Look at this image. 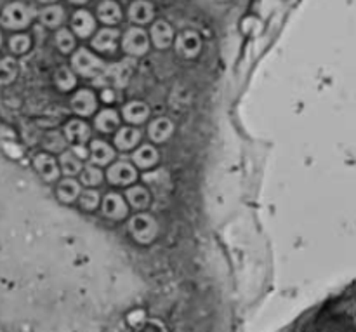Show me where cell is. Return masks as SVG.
Segmentation results:
<instances>
[{"label": "cell", "mask_w": 356, "mask_h": 332, "mask_svg": "<svg viewBox=\"0 0 356 332\" xmlns=\"http://www.w3.org/2000/svg\"><path fill=\"white\" fill-rule=\"evenodd\" d=\"M132 68H134V61L127 59V61L120 63V65H113L108 70L101 72V77H96L97 86L106 87H124L131 79Z\"/></svg>", "instance_id": "7a4b0ae2"}, {"label": "cell", "mask_w": 356, "mask_h": 332, "mask_svg": "<svg viewBox=\"0 0 356 332\" xmlns=\"http://www.w3.org/2000/svg\"><path fill=\"white\" fill-rule=\"evenodd\" d=\"M31 21V9L23 2H10L7 3L0 14V23L3 28L9 30H21L28 26Z\"/></svg>", "instance_id": "6da1fadb"}, {"label": "cell", "mask_w": 356, "mask_h": 332, "mask_svg": "<svg viewBox=\"0 0 356 332\" xmlns=\"http://www.w3.org/2000/svg\"><path fill=\"white\" fill-rule=\"evenodd\" d=\"M113 157V150H111V146H108L104 141H94L92 145H90V159H92V162L104 166V164L111 162Z\"/></svg>", "instance_id": "ffe728a7"}, {"label": "cell", "mask_w": 356, "mask_h": 332, "mask_svg": "<svg viewBox=\"0 0 356 332\" xmlns=\"http://www.w3.org/2000/svg\"><path fill=\"white\" fill-rule=\"evenodd\" d=\"M17 75V63L13 58L0 59V84H10Z\"/></svg>", "instance_id": "d4e9b609"}, {"label": "cell", "mask_w": 356, "mask_h": 332, "mask_svg": "<svg viewBox=\"0 0 356 332\" xmlns=\"http://www.w3.org/2000/svg\"><path fill=\"white\" fill-rule=\"evenodd\" d=\"M97 204H99V195H97V191L87 190L83 191L82 197H80V205H82L86 211H92V209L97 207Z\"/></svg>", "instance_id": "d6a6232c"}, {"label": "cell", "mask_w": 356, "mask_h": 332, "mask_svg": "<svg viewBox=\"0 0 356 332\" xmlns=\"http://www.w3.org/2000/svg\"><path fill=\"white\" fill-rule=\"evenodd\" d=\"M0 44H2V35H0Z\"/></svg>", "instance_id": "8d00e7d4"}, {"label": "cell", "mask_w": 356, "mask_h": 332, "mask_svg": "<svg viewBox=\"0 0 356 332\" xmlns=\"http://www.w3.org/2000/svg\"><path fill=\"white\" fill-rule=\"evenodd\" d=\"M35 167H37V171L40 173V176L44 177L45 181L58 180V176H59L58 164H56L51 157L45 155V153L37 155V159H35Z\"/></svg>", "instance_id": "2e32d148"}, {"label": "cell", "mask_w": 356, "mask_h": 332, "mask_svg": "<svg viewBox=\"0 0 356 332\" xmlns=\"http://www.w3.org/2000/svg\"><path fill=\"white\" fill-rule=\"evenodd\" d=\"M176 49L183 58H195L202 49L200 35H198L197 31H191V30L183 31V33L177 37Z\"/></svg>", "instance_id": "8992f818"}, {"label": "cell", "mask_w": 356, "mask_h": 332, "mask_svg": "<svg viewBox=\"0 0 356 332\" xmlns=\"http://www.w3.org/2000/svg\"><path fill=\"white\" fill-rule=\"evenodd\" d=\"M65 19V10H63L61 6H47L44 10L40 13V21L42 24L49 28L59 26Z\"/></svg>", "instance_id": "44dd1931"}, {"label": "cell", "mask_w": 356, "mask_h": 332, "mask_svg": "<svg viewBox=\"0 0 356 332\" xmlns=\"http://www.w3.org/2000/svg\"><path fill=\"white\" fill-rule=\"evenodd\" d=\"M38 2H42V3H54L56 0H38Z\"/></svg>", "instance_id": "e575fe53"}, {"label": "cell", "mask_w": 356, "mask_h": 332, "mask_svg": "<svg viewBox=\"0 0 356 332\" xmlns=\"http://www.w3.org/2000/svg\"><path fill=\"white\" fill-rule=\"evenodd\" d=\"M72 108L79 115H90L96 110V97L90 90H79L72 100Z\"/></svg>", "instance_id": "8fae6325"}, {"label": "cell", "mask_w": 356, "mask_h": 332, "mask_svg": "<svg viewBox=\"0 0 356 332\" xmlns=\"http://www.w3.org/2000/svg\"><path fill=\"white\" fill-rule=\"evenodd\" d=\"M80 193V187L76 181L65 180L58 188V195L63 202H73Z\"/></svg>", "instance_id": "484cf974"}, {"label": "cell", "mask_w": 356, "mask_h": 332, "mask_svg": "<svg viewBox=\"0 0 356 332\" xmlns=\"http://www.w3.org/2000/svg\"><path fill=\"white\" fill-rule=\"evenodd\" d=\"M148 35L141 28H131V30H127V33L124 35V40H122V47L131 56L145 54L148 51Z\"/></svg>", "instance_id": "5b68a950"}, {"label": "cell", "mask_w": 356, "mask_h": 332, "mask_svg": "<svg viewBox=\"0 0 356 332\" xmlns=\"http://www.w3.org/2000/svg\"><path fill=\"white\" fill-rule=\"evenodd\" d=\"M149 108L146 106L145 103H139V101H134V103H129L127 106L124 108V117L125 120L131 122V124H141L148 118Z\"/></svg>", "instance_id": "e0dca14e"}, {"label": "cell", "mask_w": 356, "mask_h": 332, "mask_svg": "<svg viewBox=\"0 0 356 332\" xmlns=\"http://www.w3.org/2000/svg\"><path fill=\"white\" fill-rule=\"evenodd\" d=\"M65 134L70 143H73V145H82V143H86L87 139H89L90 131L89 125L83 124V122L72 120L68 122V125L65 127Z\"/></svg>", "instance_id": "5bb4252c"}, {"label": "cell", "mask_w": 356, "mask_h": 332, "mask_svg": "<svg viewBox=\"0 0 356 332\" xmlns=\"http://www.w3.org/2000/svg\"><path fill=\"white\" fill-rule=\"evenodd\" d=\"M127 198L131 202L132 207L136 209H145L149 204V193L143 187H134L127 190Z\"/></svg>", "instance_id": "cb8c5ba5"}, {"label": "cell", "mask_w": 356, "mask_h": 332, "mask_svg": "<svg viewBox=\"0 0 356 332\" xmlns=\"http://www.w3.org/2000/svg\"><path fill=\"white\" fill-rule=\"evenodd\" d=\"M155 16V9H153L152 3L148 0H136L129 7V17L131 21L138 24H146L153 19Z\"/></svg>", "instance_id": "ba28073f"}, {"label": "cell", "mask_w": 356, "mask_h": 332, "mask_svg": "<svg viewBox=\"0 0 356 332\" xmlns=\"http://www.w3.org/2000/svg\"><path fill=\"white\" fill-rule=\"evenodd\" d=\"M152 38L153 42H155L156 47L160 49L169 47V45L172 44V38H174L170 24L167 23V21H156V23L152 26Z\"/></svg>", "instance_id": "7c38bea8"}, {"label": "cell", "mask_w": 356, "mask_h": 332, "mask_svg": "<svg viewBox=\"0 0 356 332\" xmlns=\"http://www.w3.org/2000/svg\"><path fill=\"white\" fill-rule=\"evenodd\" d=\"M97 17L106 24H117L122 19V9L115 0H103L97 7Z\"/></svg>", "instance_id": "4fadbf2b"}, {"label": "cell", "mask_w": 356, "mask_h": 332, "mask_svg": "<svg viewBox=\"0 0 356 332\" xmlns=\"http://www.w3.org/2000/svg\"><path fill=\"white\" fill-rule=\"evenodd\" d=\"M56 44H58L59 51L61 52H70L73 49V45H75V38H73V35L70 33L68 30H59L58 33H56Z\"/></svg>", "instance_id": "f1b7e54d"}, {"label": "cell", "mask_w": 356, "mask_h": 332, "mask_svg": "<svg viewBox=\"0 0 356 332\" xmlns=\"http://www.w3.org/2000/svg\"><path fill=\"white\" fill-rule=\"evenodd\" d=\"M103 180V174L99 169L92 166H86L82 171V183L87 187H94V184H99Z\"/></svg>", "instance_id": "f546056e"}, {"label": "cell", "mask_w": 356, "mask_h": 332, "mask_svg": "<svg viewBox=\"0 0 356 332\" xmlns=\"http://www.w3.org/2000/svg\"><path fill=\"white\" fill-rule=\"evenodd\" d=\"M103 211L108 218L111 219H122L127 216V205H125L124 198L117 193L106 195L103 202Z\"/></svg>", "instance_id": "30bf717a"}, {"label": "cell", "mask_w": 356, "mask_h": 332, "mask_svg": "<svg viewBox=\"0 0 356 332\" xmlns=\"http://www.w3.org/2000/svg\"><path fill=\"white\" fill-rule=\"evenodd\" d=\"M118 40V31L113 30V28H104L99 33L96 35V38L92 40L94 49L101 52H111L115 51V45H117Z\"/></svg>", "instance_id": "9a60e30c"}, {"label": "cell", "mask_w": 356, "mask_h": 332, "mask_svg": "<svg viewBox=\"0 0 356 332\" xmlns=\"http://www.w3.org/2000/svg\"><path fill=\"white\" fill-rule=\"evenodd\" d=\"M172 122L169 118H156L152 125H149V138L156 143H162L172 134Z\"/></svg>", "instance_id": "ac0fdd59"}, {"label": "cell", "mask_w": 356, "mask_h": 332, "mask_svg": "<svg viewBox=\"0 0 356 332\" xmlns=\"http://www.w3.org/2000/svg\"><path fill=\"white\" fill-rule=\"evenodd\" d=\"M115 97H117V94H115L110 87H108L106 90H103V100L106 101V103H113Z\"/></svg>", "instance_id": "836d02e7"}, {"label": "cell", "mask_w": 356, "mask_h": 332, "mask_svg": "<svg viewBox=\"0 0 356 332\" xmlns=\"http://www.w3.org/2000/svg\"><path fill=\"white\" fill-rule=\"evenodd\" d=\"M108 180L113 184H131L136 180V171L131 164L118 162L108 171Z\"/></svg>", "instance_id": "52a82bcc"}, {"label": "cell", "mask_w": 356, "mask_h": 332, "mask_svg": "<svg viewBox=\"0 0 356 332\" xmlns=\"http://www.w3.org/2000/svg\"><path fill=\"white\" fill-rule=\"evenodd\" d=\"M72 65L76 73H80L83 77H89V79H96L104 70V65L101 63V59L92 56V52H89L87 49H80L79 52H75V56L72 59Z\"/></svg>", "instance_id": "3957f363"}, {"label": "cell", "mask_w": 356, "mask_h": 332, "mask_svg": "<svg viewBox=\"0 0 356 332\" xmlns=\"http://www.w3.org/2000/svg\"><path fill=\"white\" fill-rule=\"evenodd\" d=\"M94 26H96V21H94L92 14L87 13V10H76L72 17V28L79 37L86 38L92 33Z\"/></svg>", "instance_id": "9c48e42d"}, {"label": "cell", "mask_w": 356, "mask_h": 332, "mask_svg": "<svg viewBox=\"0 0 356 332\" xmlns=\"http://www.w3.org/2000/svg\"><path fill=\"white\" fill-rule=\"evenodd\" d=\"M139 139H141V132H139L138 129L124 127L120 129V132H118L117 136H115V145L120 150H131L138 145Z\"/></svg>", "instance_id": "d6986e66"}, {"label": "cell", "mask_w": 356, "mask_h": 332, "mask_svg": "<svg viewBox=\"0 0 356 332\" xmlns=\"http://www.w3.org/2000/svg\"><path fill=\"white\" fill-rule=\"evenodd\" d=\"M75 75L68 68H59L56 72V84L61 90H70L72 87H75Z\"/></svg>", "instance_id": "83f0119b"}, {"label": "cell", "mask_w": 356, "mask_h": 332, "mask_svg": "<svg viewBox=\"0 0 356 332\" xmlns=\"http://www.w3.org/2000/svg\"><path fill=\"white\" fill-rule=\"evenodd\" d=\"M59 164H61L63 173L68 174V176H75V174H79V171L82 169V164H80V160L76 159L75 153L72 152L63 153L61 159H59Z\"/></svg>", "instance_id": "4316f807"}, {"label": "cell", "mask_w": 356, "mask_h": 332, "mask_svg": "<svg viewBox=\"0 0 356 332\" xmlns=\"http://www.w3.org/2000/svg\"><path fill=\"white\" fill-rule=\"evenodd\" d=\"M9 45L13 52H16V54H23V52H26L28 49H30V37L23 33H17L10 38Z\"/></svg>", "instance_id": "4dcf8cb0"}, {"label": "cell", "mask_w": 356, "mask_h": 332, "mask_svg": "<svg viewBox=\"0 0 356 332\" xmlns=\"http://www.w3.org/2000/svg\"><path fill=\"white\" fill-rule=\"evenodd\" d=\"M129 230H131V235L134 237L138 242L148 244L155 239L156 223L152 216L138 214L131 219V223H129Z\"/></svg>", "instance_id": "277c9868"}, {"label": "cell", "mask_w": 356, "mask_h": 332, "mask_svg": "<svg viewBox=\"0 0 356 332\" xmlns=\"http://www.w3.org/2000/svg\"><path fill=\"white\" fill-rule=\"evenodd\" d=\"M156 160H159V153H156V150L153 148V146H141V148L134 153V162L138 164L139 167H145V169L155 166Z\"/></svg>", "instance_id": "7402d4cb"}, {"label": "cell", "mask_w": 356, "mask_h": 332, "mask_svg": "<svg viewBox=\"0 0 356 332\" xmlns=\"http://www.w3.org/2000/svg\"><path fill=\"white\" fill-rule=\"evenodd\" d=\"M44 145L45 148L51 150V152H61V150L66 146V143H65V138H63L59 132H51V134L45 138Z\"/></svg>", "instance_id": "1f68e13d"}, {"label": "cell", "mask_w": 356, "mask_h": 332, "mask_svg": "<svg viewBox=\"0 0 356 332\" xmlns=\"http://www.w3.org/2000/svg\"><path fill=\"white\" fill-rule=\"evenodd\" d=\"M70 2H73V3H86L87 0H70Z\"/></svg>", "instance_id": "d590c367"}, {"label": "cell", "mask_w": 356, "mask_h": 332, "mask_svg": "<svg viewBox=\"0 0 356 332\" xmlns=\"http://www.w3.org/2000/svg\"><path fill=\"white\" fill-rule=\"evenodd\" d=\"M96 127L101 132H111L118 127V115L113 110H104L97 115Z\"/></svg>", "instance_id": "603a6c76"}]
</instances>
